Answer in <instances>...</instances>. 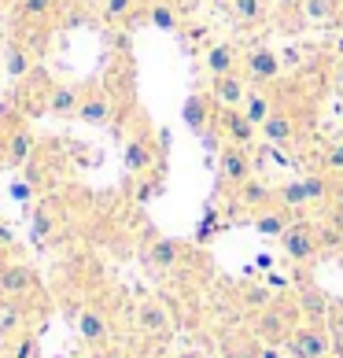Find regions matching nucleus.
<instances>
[{
  "instance_id": "f257e3e1",
  "label": "nucleus",
  "mask_w": 343,
  "mask_h": 358,
  "mask_svg": "<svg viewBox=\"0 0 343 358\" xmlns=\"http://www.w3.org/2000/svg\"><path fill=\"white\" fill-rule=\"evenodd\" d=\"M284 355L288 358H328L333 355V336L325 333V325L318 322H299L292 333L284 336Z\"/></svg>"
},
{
  "instance_id": "f03ea898",
  "label": "nucleus",
  "mask_w": 343,
  "mask_h": 358,
  "mask_svg": "<svg viewBox=\"0 0 343 358\" xmlns=\"http://www.w3.org/2000/svg\"><path fill=\"white\" fill-rule=\"evenodd\" d=\"M302 322V314L295 303H273V307H262L255 317V336L262 343H284V336Z\"/></svg>"
},
{
  "instance_id": "7ed1b4c3",
  "label": "nucleus",
  "mask_w": 343,
  "mask_h": 358,
  "mask_svg": "<svg viewBox=\"0 0 343 358\" xmlns=\"http://www.w3.org/2000/svg\"><path fill=\"white\" fill-rule=\"evenodd\" d=\"M281 251H284V259L295 262V266H310V262L321 255L318 225L314 222H292L281 236Z\"/></svg>"
},
{
  "instance_id": "20e7f679",
  "label": "nucleus",
  "mask_w": 343,
  "mask_h": 358,
  "mask_svg": "<svg viewBox=\"0 0 343 358\" xmlns=\"http://www.w3.org/2000/svg\"><path fill=\"white\" fill-rule=\"evenodd\" d=\"M247 92H251V82H247L240 71H236V74H221V78H210V85H207L210 103H214V108H221V111L244 108Z\"/></svg>"
},
{
  "instance_id": "39448f33",
  "label": "nucleus",
  "mask_w": 343,
  "mask_h": 358,
  "mask_svg": "<svg viewBox=\"0 0 343 358\" xmlns=\"http://www.w3.org/2000/svg\"><path fill=\"white\" fill-rule=\"evenodd\" d=\"M218 174H221V185L226 189H240L247 185L255 174H251V148L244 144H226V152L218 159Z\"/></svg>"
},
{
  "instance_id": "423d86ee",
  "label": "nucleus",
  "mask_w": 343,
  "mask_h": 358,
  "mask_svg": "<svg viewBox=\"0 0 343 358\" xmlns=\"http://www.w3.org/2000/svg\"><path fill=\"white\" fill-rule=\"evenodd\" d=\"M281 71H284V63L273 48H247L244 52V78L251 85H270L281 78Z\"/></svg>"
},
{
  "instance_id": "0eeeda50",
  "label": "nucleus",
  "mask_w": 343,
  "mask_h": 358,
  "mask_svg": "<svg viewBox=\"0 0 343 358\" xmlns=\"http://www.w3.org/2000/svg\"><path fill=\"white\" fill-rule=\"evenodd\" d=\"M37 288V273L30 270V262L11 259L0 266V299H26Z\"/></svg>"
},
{
  "instance_id": "6e6552de",
  "label": "nucleus",
  "mask_w": 343,
  "mask_h": 358,
  "mask_svg": "<svg viewBox=\"0 0 343 358\" xmlns=\"http://www.w3.org/2000/svg\"><path fill=\"white\" fill-rule=\"evenodd\" d=\"M133 322H137L140 333L152 336V340H163V336H170V329H174V322H170V310L163 307L159 299H140Z\"/></svg>"
},
{
  "instance_id": "1a4fd4ad",
  "label": "nucleus",
  "mask_w": 343,
  "mask_h": 358,
  "mask_svg": "<svg viewBox=\"0 0 343 358\" xmlns=\"http://www.w3.org/2000/svg\"><path fill=\"white\" fill-rule=\"evenodd\" d=\"M203 67H207L210 78L236 74L244 67V56H240V48H236L233 41H214V45H207V52H203Z\"/></svg>"
},
{
  "instance_id": "9d476101",
  "label": "nucleus",
  "mask_w": 343,
  "mask_h": 358,
  "mask_svg": "<svg viewBox=\"0 0 343 358\" xmlns=\"http://www.w3.org/2000/svg\"><path fill=\"white\" fill-rule=\"evenodd\" d=\"M218 129H221V137H226L229 144H244V148H251V141L258 134V126L247 118L240 108H229V111H221L218 118Z\"/></svg>"
},
{
  "instance_id": "9b49d317",
  "label": "nucleus",
  "mask_w": 343,
  "mask_h": 358,
  "mask_svg": "<svg viewBox=\"0 0 343 358\" xmlns=\"http://www.w3.org/2000/svg\"><path fill=\"white\" fill-rule=\"evenodd\" d=\"M155 163V144L148 134H137V137H129L126 141V152H122V166H126V174H148Z\"/></svg>"
},
{
  "instance_id": "f8f14e48",
  "label": "nucleus",
  "mask_w": 343,
  "mask_h": 358,
  "mask_svg": "<svg viewBox=\"0 0 343 358\" xmlns=\"http://www.w3.org/2000/svg\"><path fill=\"white\" fill-rule=\"evenodd\" d=\"M78 118H82L85 126H108L111 122V96L103 89H82Z\"/></svg>"
},
{
  "instance_id": "ddd939ff",
  "label": "nucleus",
  "mask_w": 343,
  "mask_h": 358,
  "mask_svg": "<svg viewBox=\"0 0 343 358\" xmlns=\"http://www.w3.org/2000/svg\"><path fill=\"white\" fill-rule=\"evenodd\" d=\"M78 336H82L85 343H92V348L108 343V336H111L108 314H103L100 307H82V310H78Z\"/></svg>"
},
{
  "instance_id": "4468645a",
  "label": "nucleus",
  "mask_w": 343,
  "mask_h": 358,
  "mask_svg": "<svg viewBox=\"0 0 343 358\" xmlns=\"http://www.w3.org/2000/svg\"><path fill=\"white\" fill-rule=\"evenodd\" d=\"M56 11H59V0H15L11 19L19 26H45L56 19Z\"/></svg>"
},
{
  "instance_id": "2eb2a0df",
  "label": "nucleus",
  "mask_w": 343,
  "mask_h": 358,
  "mask_svg": "<svg viewBox=\"0 0 343 358\" xmlns=\"http://www.w3.org/2000/svg\"><path fill=\"white\" fill-rule=\"evenodd\" d=\"M144 259H148L152 270H174L184 259V244L174 241V236H155L148 244V251H144Z\"/></svg>"
},
{
  "instance_id": "dca6fc26",
  "label": "nucleus",
  "mask_w": 343,
  "mask_h": 358,
  "mask_svg": "<svg viewBox=\"0 0 343 358\" xmlns=\"http://www.w3.org/2000/svg\"><path fill=\"white\" fill-rule=\"evenodd\" d=\"M34 152H37L34 129L30 126H11V134H8V159H4V163L8 166H26L34 159Z\"/></svg>"
},
{
  "instance_id": "f3484780",
  "label": "nucleus",
  "mask_w": 343,
  "mask_h": 358,
  "mask_svg": "<svg viewBox=\"0 0 343 358\" xmlns=\"http://www.w3.org/2000/svg\"><path fill=\"white\" fill-rule=\"evenodd\" d=\"M78 103H82V89L78 85H52L45 92V111L48 115H59V118L78 115Z\"/></svg>"
},
{
  "instance_id": "a211bd4d",
  "label": "nucleus",
  "mask_w": 343,
  "mask_h": 358,
  "mask_svg": "<svg viewBox=\"0 0 343 358\" xmlns=\"http://www.w3.org/2000/svg\"><path fill=\"white\" fill-rule=\"evenodd\" d=\"M295 218H292V210H284V207H262L258 215H255V233H262V236H273V241H281L284 236V229L292 225Z\"/></svg>"
},
{
  "instance_id": "6ab92c4d",
  "label": "nucleus",
  "mask_w": 343,
  "mask_h": 358,
  "mask_svg": "<svg viewBox=\"0 0 343 358\" xmlns=\"http://www.w3.org/2000/svg\"><path fill=\"white\" fill-rule=\"evenodd\" d=\"M258 134L266 137L270 144H288L295 137V118L292 111H284V108H273V115L266 118V122L258 126Z\"/></svg>"
},
{
  "instance_id": "aec40b11",
  "label": "nucleus",
  "mask_w": 343,
  "mask_h": 358,
  "mask_svg": "<svg viewBox=\"0 0 343 358\" xmlns=\"http://www.w3.org/2000/svg\"><path fill=\"white\" fill-rule=\"evenodd\" d=\"M295 307H299V314H302V322H318V325H325V317L333 314V307H328V299L321 296L318 288H299V296H295Z\"/></svg>"
},
{
  "instance_id": "412c9836",
  "label": "nucleus",
  "mask_w": 343,
  "mask_h": 358,
  "mask_svg": "<svg viewBox=\"0 0 343 358\" xmlns=\"http://www.w3.org/2000/svg\"><path fill=\"white\" fill-rule=\"evenodd\" d=\"M210 96L207 92H192L189 100H184V108H181V118L189 122V129H196V134H207V126H210Z\"/></svg>"
},
{
  "instance_id": "4be33fe9",
  "label": "nucleus",
  "mask_w": 343,
  "mask_h": 358,
  "mask_svg": "<svg viewBox=\"0 0 343 358\" xmlns=\"http://www.w3.org/2000/svg\"><path fill=\"white\" fill-rule=\"evenodd\" d=\"M19 333H26V310H22V299H4L0 307V340H15Z\"/></svg>"
},
{
  "instance_id": "5701e85b",
  "label": "nucleus",
  "mask_w": 343,
  "mask_h": 358,
  "mask_svg": "<svg viewBox=\"0 0 343 358\" xmlns=\"http://www.w3.org/2000/svg\"><path fill=\"white\" fill-rule=\"evenodd\" d=\"M148 22L163 34H177L181 30V8L170 4V0H152L148 4Z\"/></svg>"
},
{
  "instance_id": "b1692460",
  "label": "nucleus",
  "mask_w": 343,
  "mask_h": 358,
  "mask_svg": "<svg viewBox=\"0 0 343 358\" xmlns=\"http://www.w3.org/2000/svg\"><path fill=\"white\" fill-rule=\"evenodd\" d=\"M4 71H8V78H26L34 71V52L26 48L22 41H11L8 48H4Z\"/></svg>"
},
{
  "instance_id": "393cba45",
  "label": "nucleus",
  "mask_w": 343,
  "mask_h": 358,
  "mask_svg": "<svg viewBox=\"0 0 343 358\" xmlns=\"http://www.w3.org/2000/svg\"><path fill=\"white\" fill-rule=\"evenodd\" d=\"M273 203L284 207V210H302V207H310V196H307V189H302V178H299V181L277 185V189H273Z\"/></svg>"
},
{
  "instance_id": "a878e982",
  "label": "nucleus",
  "mask_w": 343,
  "mask_h": 358,
  "mask_svg": "<svg viewBox=\"0 0 343 358\" xmlns=\"http://www.w3.org/2000/svg\"><path fill=\"white\" fill-rule=\"evenodd\" d=\"M247 118H251L255 126H262L266 118L273 115V96L262 85H251V92H247V100H244V108H240Z\"/></svg>"
},
{
  "instance_id": "bb28decb",
  "label": "nucleus",
  "mask_w": 343,
  "mask_h": 358,
  "mask_svg": "<svg viewBox=\"0 0 343 358\" xmlns=\"http://www.w3.org/2000/svg\"><path fill=\"white\" fill-rule=\"evenodd\" d=\"M236 200H240L247 210H262V207H273V189H266V185H258V181L251 178L247 185H240V189H236Z\"/></svg>"
},
{
  "instance_id": "cd10ccee",
  "label": "nucleus",
  "mask_w": 343,
  "mask_h": 358,
  "mask_svg": "<svg viewBox=\"0 0 343 358\" xmlns=\"http://www.w3.org/2000/svg\"><path fill=\"white\" fill-rule=\"evenodd\" d=\"M229 11H233L236 22L258 26L262 19H266V0H229Z\"/></svg>"
},
{
  "instance_id": "c85d7f7f",
  "label": "nucleus",
  "mask_w": 343,
  "mask_h": 358,
  "mask_svg": "<svg viewBox=\"0 0 343 358\" xmlns=\"http://www.w3.org/2000/svg\"><path fill=\"white\" fill-rule=\"evenodd\" d=\"M336 4L340 0H302L299 15L310 19V22H333L336 19Z\"/></svg>"
},
{
  "instance_id": "c756f323",
  "label": "nucleus",
  "mask_w": 343,
  "mask_h": 358,
  "mask_svg": "<svg viewBox=\"0 0 343 358\" xmlns=\"http://www.w3.org/2000/svg\"><path fill=\"white\" fill-rule=\"evenodd\" d=\"M137 11V0H103L100 4V15H103V22H126L129 15Z\"/></svg>"
},
{
  "instance_id": "7c9ffc66",
  "label": "nucleus",
  "mask_w": 343,
  "mask_h": 358,
  "mask_svg": "<svg viewBox=\"0 0 343 358\" xmlns=\"http://www.w3.org/2000/svg\"><path fill=\"white\" fill-rule=\"evenodd\" d=\"M52 233H56V215L48 207H37L34 210V244H48Z\"/></svg>"
},
{
  "instance_id": "2f4dec72",
  "label": "nucleus",
  "mask_w": 343,
  "mask_h": 358,
  "mask_svg": "<svg viewBox=\"0 0 343 358\" xmlns=\"http://www.w3.org/2000/svg\"><path fill=\"white\" fill-rule=\"evenodd\" d=\"M8 358H41V343L30 333H19L15 340H8Z\"/></svg>"
},
{
  "instance_id": "473e14b6",
  "label": "nucleus",
  "mask_w": 343,
  "mask_h": 358,
  "mask_svg": "<svg viewBox=\"0 0 343 358\" xmlns=\"http://www.w3.org/2000/svg\"><path fill=\"white\" fill-rule=\"evenodd\" d=\"M302 189H307L310 203H321L328 192H333V181H328V174H307L302 178Z\"/></svg>"
},
{
  "instance_id": "72a5a7b5",
  "label": "nucleus",
  "mask_w": 343,
  "mask_h": 358,
  "mask_svg": "<svg viewBox=\"0 0 343 358\" xmlns=\"http://www.w3.org/2000/svg\"><path fill=\"white\" fill-rule=\"evenodd\" d=\"M321 166H325V174H343V141H328L325 144Z\"/></svg>"
},
{
  "instance_id": "f704fd0d",
  "label": "nucleus",
  "mask_w": 343,
  "mask_h": 358,
  "mask_svg": "<svg viewBox=\"0 0 343 358\" xmlns=\"http://www.w3.org/2000/svg\"><path fill=\"white\" fill-rule=\"evenodd\" d=\"M318 241L321 251H336L343 244V225H318Z\"/></svg>"
},
{
  "instance_id": "c9c22d12",
  "label": "nucleus",
  "mask_w": 343,
  "mask_h": 358,
  "mask_svg": "<svg viewBox=\"0 0 343 358\" xmlns=\"http://www.w3.org/2000/svg\"><path fill=\"white\" fill-rule=\"evenodd\" d=\"M255 358H284V348H281V343H258Z\"/></svg>"
},
{
  "instance_id": "e433bc0d",
  "label": "nucleus",
  "mask_w": 343,
  "mask_h": 358,
  "mask_svg": "<svg viewBox=\"0 0 343 358\" xmlns=\"http://www.w3.org/2000/svg\"><path fill=\"white\" fill-rule=\"evenodd\" d=\"M8 134H11V129H8L4 122H0V163L8 159Z\"/></svg>"
},
{
  "instance_id": "4c0bfd02",
  "label": "nucleus",
  "mask_w": 343,
  "mask_h": 358,
  "mask_svg": "<svg viewBox=\"0 0 343 358\" xmlns=\"http://www.w3.org/2000/svg\"><path fill=\"white\" fill-rule=\"evenodd\" d=\"M333 85H336V92H343V59H336V71H333Z\"/></svg>"
},
{
  "instance_id": "58836bf2",
  "label": "nucleus",
  "mask_w": 343,
  "mask_h": 358,
  "mask_svg": "<svg viewBox=\"0 0 343 358\" xmlns=\"http://www.w3.org/2000/svg\"><path fill=\"white\" fill-rule=\"evenodd\" d=\"M281 63H284V67H299V52H295V48H288L284 56H281Z\"/></svg>"
},
{
  "instance_id": "ea45409f",
  "label": "nucleus",
  "mask_w": 343,
  "mask_h": 358,
  "mask_svg": "<svg viewBox=\"0 0 343 358\" xmlns=\"http://www.w3.org/2000/svg\"><path fill=\"white\" fill-rule=\"evenodd\" d=\"M11 196L15 200H30V185H11Z\"/></svg>"
},
{
  "instance_id": "a19ab883",
  "label": "nucleus",
  "mask_w": 343,
  "mask_h": 358,
  "mask_svg": "<svg viewBox=\"0 0 343 358\" xmlns=\"http://www.w3.org/2000/svg\"><path fill=\"white\" fill-rule=\"evenodd\" d=\"M333 56H336V59H343V34H336V37H333Z\"/></svg>"
},
{
  "instance_id": "79ce46f5",
  "label": "nucleus",
  "mask_w": 343,
  "mask_h": 358,
  "mask_svg": "<svg viewBox=\"0 0 343 358\" xmlns=\"http://www.w3.org/2000/svg\"><path fill=\"white\" fill-rule=\"evenodd\" d=\"M170 4H177V8H192L196 0H170Z\"/></svg>"
},
{
  "instance_id": "37998d69",
  "label": "nucleus",
  "mask_w": 343,
  "mask_h": 358,
  "mask_svg": "<svg viewBox=\"0 0 343 358\" xmlns=\"http://www.w3.org/2000/svg\"><path fill=\"white\" fill-rule=\"evenodd\" d=\"M177 358H200V355H192V351H184V355H177Z\"/></svg>"
},
{
  "instance_id": "c03bdc74",
  "label": "nucleus",
  "mask_w": 343,
  "mask_h": 358,
  "mask_svg": "<svg viewBox=\"0 0 343 358\" xmlns=\"http://www.w3.org/2000/svg\"><path fill=\"white\" fill-rule=\"evenodd\" d=\"M89 358H108V355H89Z\"/></svg>"
},
{
  "instance_id": "a18cd8bd",
  "label": "nucleus",
  "mask_w": 343,
  "mask_h": 358,
  "mask_svg": "<svg viewBox=\"0 0 343 358\" xmlns=\"http://www.w3.org/2000/svg\"><path fill=\"white\" fill-rule=\"evenodd\" d=\"M340 4H343V0H340Z\"/></svg>"
}]
</instances>
